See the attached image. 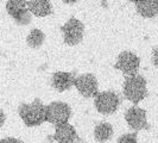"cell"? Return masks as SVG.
I'll return each mask as SVG.
<instances>
[{
	"mask_svg": "<svg viewBox=\"0 0 158 143\" xmlns=\"http://www.w3.org/2000/svg\"><path fill=\"white\" fill-rule=\"evenodd\" d=\"M123 92L127 100H130L135 105H138L149 94L148 88H146V80L139 74L126 75V79L124 81Z\"/></svg>",
	"mask_w": 158,
	"mask_h": 143,
	"instance_id": "6da1fadb",
	"label": "cell"
},
{
	"mask_svg": "<svg viewBox=\"0 0 158 143\" xmlns=\"http://www.w3.org/2000/svg\"><path fill=\"white\" fill-rule=\"evenodd\" d=\"M19 116L26 127H38L45 122V106L40 99L31 104L23 103L19 106Z\"/></svg>",
	"mask_w": 158,
	"mask_h": 143,
	"instance_id": "7a4b0ae2",
	"label": "cell"
},
{
	"mask_svg": "<svg viewBox=\"0 0 158 143\" xmlns=\"http://www.w3.org/2000/svg\"><path fill=\"white\" fill-rule=\"evenodd\" d=\"M71 116V109L68 104L62 102H52L45 106V122L54 125L68 123Z\"/></svg>",
	"mask_w": 158,
	"mask_h": 143,
	"instance_id": "3957f363",
	"label": "cell"
},
{
	"mask_svg": "<svg viewBox=\"0 0 158 143\" xmlns=\"http://www.w3.org/2000/svg\"><path fill=\"white\" fill-rule=\"evenodd\" d=\"M95 109L102 115H112L120 106V97L113 91H105L95 95Z\"/></svg>",
	"mask_w": 158,
	"mask_h": 143,
	"instance_id": "277c9868",
	"label": "cell"
},
{
	"mask_svg": "<svg viewBox=\"0 0 158 143\" xmlns=\"http://www.w3.org/2000/svg\"><path fill=\"white\" fill-rule=\"evenodd\" d=\"M6 11L19 25H27L31 22L32 13L27 7L26 0H8Z\"/></svg>",
	"mask_w": 158,
	"mask_h": 143,
	"instance_id": "5b68a950",
	"label": "cell"
},
{
	"mask_svg": "<svg viewBox=\"0 0 158 143\" xmlns=\"http://www.w3.org/2000/svg\"><path fill=\"white\" fill-rule=\"evenodd\" d=\"M61 31L63 32L64 43L68 46H76L81 43L85 33V25L79 19L71 17L70 19L61 28Z\"/></svg>",
	"mask_w": 158,
	"mask_h": 143,
	"instance_id": "8992f818",
	"label": "cell"
},
{
	"mask_svg": "<svg viewBox=\"0 0 158 143\" xmlns=\"http://www.w3.org/2000/svg\"><path fill=\"white\" fill-rule=\"evenodd\" d=\"M140 58L131 51H123L118 56L114 68L123 72L125 75H135L139 71Z\"/></svg>",
	"mask_w": 158,
	"mask_h": 143,
	"instance_id": "52a82bcc",
	"label": "cell"
},
{
	"mask_svg": "<svg viewBox=\"0 0 158 143\" xmlns=\"http://www.w3.org/2000/svg\"><path fill=\"white\" fill-rule=\"evenodd\" d=\"M74 86L85 98H94L99 93L98 80L93 74H82L75 79Z\"/></svg>",
	"mask_w": 158,
	"mask_h": 143,
	"instance_id": "ba28073f",
	"label": "cell"
},
{
	"mask_svg": "<svg viewBox=\"0 0 158 143\" xmlns=\"http://www.w3.org/2000/svg\"><path fill=\"white\" fill-rule=\"evenodd\" d=\"M127 125L135 131L139 130H150V124L146 119V111L144 109L138 107L137 105L130 107L125 113Z\"/></svg>",
	"mask_w": 158,
	"mask_h": 143,
	"instance_id": "9c48e42d",
	"label": "cell"
},
{
	"mask_svg": "<svg viewBox=\"0 0 158 143\" xmlns=\"http://www.w3.org/2000/svg\"><path fill=\"white\" fill-rule=\"evenodd\" d=\"M76 75L74 72H55L51 76V85L58 92L68 91L74 86Z\"/></svg>",
	"mask_w": 158,
	"mask_h": 143,
	"instance_id": "30bf717a",
	"label": "cell"
},
{
	"mask_svg": "<svg viewBox=\"0 0 158 143\" xmlns=\"http://www.w3.org/2000/svg\"><path fill=\"white\" fill-rule=\"evenodd\" d=\"M54 141L58 143H75V142H81L79 135L76 134L75 129L73 125L68 124V123H64L61 125H57L56 127L55 135L52 137Z\"/></svg>",
	"mask_w": 158,
	"mask_h": 143,
	"instance_id": "8fae6325",
	"label": "cell"
},
{
	"mask_svg": "<svg viewBox=\"0 0 158 143\" xmlns=\"http://www.w3.org/2000/svg\"><path fill=\"white\" fill-rule=\"evenodd\" d=\"M27 7L36 17H47L52 13V5L50 0H30Z\"/></svg>",
	"mask_w": 158,
	"mask_h": 143,
	"instance_id": "7c38bea8",
	"label": "cell"
},
{
	"mask_svg": "<svg viewBox=\"0 0 158 143\" xmlns=\"http://www.w3.org/2000/svg\"><path fill=\"white\" fill-rule=\"evenodd\" d=\"M135 7L138 15L144 18H153L158 15V0H139Z\"/></svg>",
	"mask_w": 158,
	"mask_h": 143,
	"instance_id": "4fadbf2b",
	"label": "cell"
},
{
	"mask_svg": "<svg viewBox=\"0 0 158 143\" xmlns=\"http://www.w3.org/2000/svg\"><path fill=\"white\" fill-rule=\"evenodd\" d=\"M113 135V127L110 123H99L94 129V137L98 142H106Z\"/></svg>",
	"mask_w": 158,
	"mask_h": 143,
	"instance_id": "5bb4252c",
	"label": "cell"
},
{
	"mask_svg": "<svg viewBox=\"0 0 158 143\" xmlns=\"http://www.w3.org/2000/svg\"><path fill=\"white\" fill-rule=\"evenodd\" d=\"M45 40V35L43 33V31H40V29H33L31 32L27 35L26 37V43L27 46L32 49H38L42 47V44L44 43Z\"/></svg>",
	"mask_w": 158,
	"mask_h": 143,
	"instance_id": "9a60e30c",
	"label": "cell"
},
{
	"mask_svg": "<svg viewBox=\"0 0 158 143\" xmlns=\"http://www.w3.org/2000/svg\"><path fill=\"white\" fill-rule=\"evenodd\" d=\"M138 131L131 132V134H126V135L120 136L118 138V143H137L138 142Z\"/></svg>",
	"mask_w": 158,
	"mask_h": 143,
	"instance_id": "2e32d148",
	"label": "cell"
},
{
	"mask_svg": "<svg viewBox=\"0 0 158 143\" xmlns=\"http://www.w3.org/2000/svg\"><path fill=\"white\" fill-rule=\"evenodd\" d=\"M152 63L158 68V48L153 49L152 51Z\"/></svg>",
	"mask_w": 158,
	"mask_h": 143,
	"instance_id": "e0dca14e",
	"label": "cell"
},
{
	"mask_svg": "<svg viewBox=\"0 0 158 143\" xmlns=\"http://www.w3.org/2000/svg\"><path fill=\"white\" fill-rule=\"evenodd\" d=\"M0 143H22V141L18 138H13V137H6V138L1 140Z\"/></svg>",
	"mask_w": 158,
	"mask_h": 143,
	"instance_id": "ac0fdd59",
	"label": "cell"
},
{
	"mask_svg": "<svg viewBox=\"0 0 158 143\" xmlns=\"http://www.w3.org/2000/svg\"><path fill=\"white\" fill-rule=\"evenodd\" d=\"M5 119H6V116H5L4 111L0 109V128L4 125V123H5Z\"/></svg>",
	"mask_w": 158,
	"mask_h": 143,
	"instance_id": "d6986e66",
	"label": "cell"
},
{
	"mask_svg": "<svg viewBox=\"0 0 158 143\" xmlns=\"http://www.w3.org/2000/svg\"><path fill=\"white\" fill-rule=\"evenodd\" d=\"M63 2H65V4H75L77 0H62Z\"/></svg>",
	"mask_w": 158,
	"mask_h": 143,
	"instance_id": "ffe728a7",
	"label": "cell"
},
{
	"mask_svg": "<svg viewBox=\"0 0 158 143\" xmlns=\"http://www.w3.org/2000/svg\"><path fill=\"white\" fill-rule=\"evenodd\" d=\"M128 1H131V2H135V4H137L139 0H128Z\"/></svg>",
	"mask_w": 158,
	"mask_h": 143,
	"instance_id": "44dd1931",
	"label": "cell"
}]
</instances>
